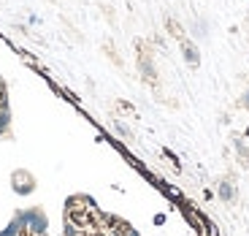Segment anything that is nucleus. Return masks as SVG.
Listing matches in <instances>:
<instances>
[{
	"label": "nucleus",
	"mask_w": 249,
	"mask_h": 236,
	"mask_svg": "<svg viewBox=\"0 0 249 236\" xmlns=\"http://www.w3.org/2000/svg\"><path fill=\"white\" fill-rule=\"evenodd\" d=\"M136 49H138V74H141V79L146 81V84H152V87H157V68H155V60H152V49L143 41H136Z\"/></svg>",
	"instance_id": "nucleus-1"
},
{
	"label": "nucleus",
	"mask_w": 249,
	"mask_h": 236,
	"mask_svg": "<svg viewBox=\"0 0 249 236\" xmlns=\"http://www.w3.org/2000/svg\"><path fill=\"white\" fill-rule=\"evenodd\" d=\"M100 8H103V14H106L108 22H114V11H111V8H108V6H100Z\"/></svg>",
	"instance_id": "nucleus-10"
},
{
	"label": "nucleus",
	"mask_w": 249,
	"mask_h": 236,
	"mask_svg": "<svg viewBox=\"0 0 249 236\" xmlns=\"http://www.w3.org/2000/svg\"><path fill=\"white\" fill-rule=\"evenodd\" d=\"M11 185H14V190H17V193L27 196V193L36 190V177L22 168V171H14V174H11Z\"/></svg>",
	"instance_id": "nucleus-2"
},
{
	"label": "nucleus",
	"mask_w": 249,
	"mask_h": 236,
	"mask_svg": "<svg viewBox=\"0 0 249 236\" xmlns=\"http://www.w3.org/2000/svg\"><path fill=\"white\" fill-rule=\"evenodd\" d=\"M217 193H219V198H222V201H233V198H236V187H233V182H222Z\"/></svg>",
	"instance_id": "nucleus-8"
},
{
	"label": "nucleus",
	"mask_w": 249,
	"mask_h": 236,
	"mask_svg": "<svg viewBox=\"0 0 249 236\" xmlns=\"http://www.w3.org/2000/svg\"><path fill=\"white\" fill-rule=\"evenodd\" d=\"M8 128V93H6V81L0 79V133H6Z\"/></svg>",
	"instance_id": "nucleus-4"
},
{
	"label": "nucleus",
	"mask_w": 249,
	"mask_h": 236,
	"mask_svg": "<svg viewBox=\"0 0 249 236\" xmlns=\"http://www.w3.org/2000/svg\"><path fill=\"white\" fill-rule=\"evenodd\" d=\"M165 30H168V36L176 38V41H181V38H184V27H181L174 17H165Z\"/></svg>",
	"instance_id": "nucleus-5"
},
{
	"label": "nucleus",
	"mask_w": 249,
	"mask_h": 236,
	"mask_svg": "<svg viewBox=\"0 0 249 236\" xmlns=\"http://www.w3.org/2000/svg\"><path fill=\"white\" fill-rule=\"evenodd\" d=\"M179 49H181V57H184V62L190 65V68H198L200 65V49L195 46V41L193 38H181L179 41Z\"/></svg>",
	"instance_id": "nucleus-3"
},
{
	"label": "nucleus",
	"mask_w": 249,
	"mask_h": 236,
	"mask_svg": "<svg viewBox=\"0 0 249 236\" xmlns=\"http://www.w3.org/2000/svg\"><path fill=\"white\" fill-rule=\"evenodd\" d=\"M238 106H241L244 112H249V87L241 93V98H238Z\"/></svg>",
	"instance_id": "nucleus-9"
},
{
	"label": "nucleus",
	"mask_w": 249,
	"mask_h": 236,
	"mask_svg": "<svg viewBox=\"0 0 249 236\" xmlns=\"http://www.w3.org/2000/svg\"><path fill=\"white\" fill-rule=\"evenodd\" d=\"M103 52H106V57H108V60L114 62V65H117V68H122V65H124V60H122V57H119L117 46H114L111 41H106V44H103Z\"/></svg>",
	"instance_id": "nucleus-7"
},
{
	"label": "nucleus",
	"mask_w": 249,
	"mask_h": 236,
	"mask_svg": "<svg viewBox=\"0 0 249 236\" xmlns=\"http://www.w3.org/2000/svg\"><path fill=\"white\" fill-rule=\"evenodd\" d=\"M233 147H236V155H238V163L244 168H249V147L241 141V138H233Z\"/></svg>",
	"instance_id": "nucleus-6"
}]
</instances>
